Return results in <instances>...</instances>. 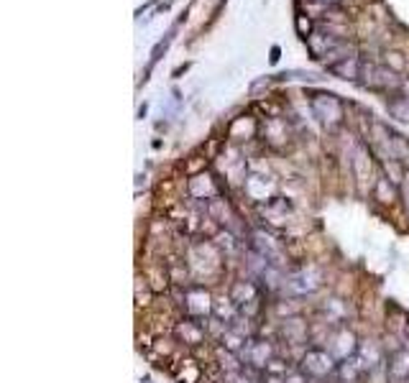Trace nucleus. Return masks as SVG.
Returning a JSON list of instances; mask_svg holds the SVG:
<instances>
[{"label":"nucleus","instance_id":"f257e3e1","mask_svg":"<svg viewBox=\"0 0 409 383\" xmlns=\"http://www.w3.org/2000/svg\"><path fill=\"white\" fill-rule=\"evenodd\" d=\"M312 113L327 131H335V128L343 126L345 121V108L343 102L338 100V95L332 92H315L312 95Z\"/></svg>","mask_w":409,"mask_h":383},{"label":"nucleus","instance_id":"f03ea898","mask_svg":"<svg viewBox=\"0 0 409 383\" xmlns=\"http://www.w3.org/2000/svg\"><path fill=\"white\" fill-rule=\"evenodd\" d=\"M320 287H322V274L315 266H302L284 276V292L294 294V296L315 294Z\"/></svg>","mask_w":409,"mask_h":383},{"label":"nucleus","instance_id":"7ed1b4c3","mask_svg":"<svg viewBox=\"0 0 409 383\" xmlns=\"http://www.w3.org/2000/svg\"><path fill=\"white\" fill-rule=\"evenodd\" d=\"M338 365L340 363L327 350L312 348V350H307L305 355H302L300 370L307 378H327L332 376V373H338Z\"/></svg>","mask_w":409,"mask_h":383},{"label":"nucleus","instance_id":"20e7f679","mask_svg":"<svg viewBox=\"0 0 409 383\" xmlns=\"http://www.w3.org/2000/svg\"><path fill=\"white\" fill-rule=\"evenodd\" d=\"M251 240H253L251 243V248L261 255V258H266L274 268L287 266V253H284V248H281V243L276 240L274 235H268L266 230H253Z\"/></svg>","mask_w":409,"mask_h":383},{"label":"nucleus","instance_id":"39448f33","mask_svg":"<svg viewBox=\"0 0 409 383\" xmlns=\"http://www.w3.org/2000/svg\"><path fill=\"white\" fill-rule=\"evenodd\" d=\"M230 299L236 301V306L246 317H253L261 309V292H258L253 281H238L233 292H230Z\"/></svg>","mask_w":409,"mask_h":383},{"label":"nucleus","instance_id":"423d86ee","mask_svg":"<svg viewBox=\"0 0 409 383\" xmlns=\"http://www.w3.org/2000/svg\"><path fill=\"white\" fill-rule=\"evenodd\" d=\"M241 360L246 363V368L266 370L268 363L274 360V345L268 340H249L241 350Z\"/></svg>","mask_w":409,"mask_h":383},{"label":"nucleus","instance_id":"0eeeda50","mask_svg":"<svg viewBox=\"0 0 409 383\" xmlns=\"http://www.w3.org/2000/svg\"><path fill=\"white\" fill-rule=\"evenodd\" d=\"M358 348H361V343H358V338L353 335L348 327H340V330H335L330 335V340H327V348L325 350L330 353L338 363H343V360H348V357H353L358 353Z\"/></svg>","mask_w":409,"mask_h":383},{"label":"nucleus","instance_id":"6e6552de","mask_svg":"<svg viewBox=\"0 0 409 383\" xmlns=\"http://www.w3.org/2000/svg\"><path fill=\"white\" fill-rule=\"evenodd\" d=\"M212 306H215V301H212V296L204 292V289H190V292L185 294V309L192 319L210 317Z\"/></svg>","mask_w":409,"mask_h":383},{"label":"nucleus","instance_id":"1a4fd4ad","mask_svg":"<svg viewBox=\"0 0 409 383\" xmlns=\"http://www.w3.org/2000/svg\"><path fill=\"white\" fill-rule=\"evenodd\" d=\"M340 41H343V38L340 36H332L330 31H312L310 33V36L305 38V44H307V51H310V57L312 59H317V62H322V59L327 57V54H330L332 49H335V46L340 44Z\"/></svg>","mask_w":409,"mask_h":383},{"label":"nucleus","instance_id":"9d476101","mask_svg":"<svg viewBox=\"0 0 409 383\" xmlns=\"http://www.w3.org/2000/svg\"><path fill=\"white\" fill-rule=\"evenodd\" d=\"M356 357H358V363L364 365V373H369V376L383 368V353H381V348H378V343H371V340L369 343H361Z\"/></svg>","mask_w":409,"mask_h":383},{"label":"nucleus","instance_id":"9b49d317","mask_svg":"<svg viewBox=\"0 0 409 383\" xmlns=\"http://www.w3.org/2000/svg\"><path fill=\"white\" fill-rule=\"evenodd\" d=\"M386 381L409 383V350H396L386 363Z\"/></svg>","mask_w":409,"mask_h":383},{"label":"nucleus","instance_id":"f8f14e48","mask_svg":"<svg viewBox=\"0 0 409 383\" xmlns=\"http://www.w3.org/2000/svg\"><path fill=\"white\" fill-rule=\"evenodd\" d=\"M174 332H177V338L187 345H200V343H204V338H207V330H204V325L197 322V319H185V322H179Z\"/></svg>","mask_w":409,"mask_h":383},{"label":"nucleus","instance_id":"ddd939ff","mask_svg":"<svg viewBox=\"0 0 409 383\" xmlns=\"http://www.w3.org/2000/svg\"><path fill=\"white\" fill-rule=\"evenodd\" d=\"M361 64H364V59L356 54V57L343 59V62L327 67V72H330L332 77H338V79H345V82H358V77H361Z\"/></svg>","mask_w":409,"mask_h":383},{"label":"nucleus","instance_id":"4468645a","mask_svg":"<svg viewBox=\"0 0 409 383\" xmlns=\"http://www.w3.org/2000/svg\"><path fill=\"white\" fill-rule=\"evenodd\" d=\"M281 335H284V340L292 345H300L307 340V325L302 322V319L297 317H289L281 322Z\"/></svg>","mask_w":409,"mask_h":383},{"label":"nucleus","instance_id":"2eb2a0df","mask_svg":"<svg viewBox=\"0 0 409 383\" xmlns=\"http://www.w3.org/2000/svg\"><path fill=\"white\" fill-rule=\"evenodd\" d=\"M386 110H389L391 118L402 123H409V95L404 92H396V95L386 97Z\"/></svg>","mask_w":409,"mask_h":383},{"label":"nucleus","instance_id":"dca6fc26","mask_svg":"<svg viewBox=\"0 0 409 383\" xmlns=\"http://www.w3.org/2000/svg\"><path fill=\"white\" fill-rule=\"evenodd\" d=\"M220 343H223V348L228 353H236V355H241V350L246 348V343H249V338L243 335L241 330H238L236 325L228 327V330L223 332V338H220Z\"/></svg>","mask_w":409,"mask_h":383},{"label":"nucleus","instance_id":"f3484780","mask_svg":"<svg viewBox=\"0 0 409 383\" xmlns=\"http://www.w3.org/2000/svg\"><path fill=\"white\" fill-rule=\"evenodd\" d=\"M215 192H217L215 179H212L210 174H200V177H195L190 182V194H192V197H212Z\"/></svg>","mask_w":409,"mask_h":383},{"label":"nucleus","instance_id":"a211bd4d","mask_svg":"<svg viewBox=\"0 0 409 383\" xmlns=\"http://www.w3.org/2000/svg\"><path fill=\"white\" fill-rule=\"evenodd\" d=\"M338 376L340 381H353L358 383V378L364 376V365L358 363V357H348V360H343V363L338 365Z\"/></svg>","mask_w":409,"mask_h":383},{"label":"nucleus","instance_id":"6ab92c4d","mask_svg":"<svg viewBox=\"0 0 409 383\" xmlns=\"http://www.w3.org/2000/svg\"><path fill=\"white\" fill-rule=\"evenodd\" d=\"M396 192H399V187L391 182V179H386V177H381V179H376V199L378 202H394L396 199Z\"/></svg>","mask_w":409,"mask_h":383},{"label":"nucleus","instance_id":"aec40b11","mask_svg":"<svg viewBox=\"0 0 409 383\" xmlns=\"http://www.w3.org/2000/svg\"><path fill=\"white\" fill-rule=\"evenodd\" d=\"M284 383H310V381H307V376L302 370H292V373L284 376Z\"/></svg>","mask_w":409,"mask_h":383},{"label":"nucleus","instance_id":"412c9836","mask_svg":"<svg viewBox=\"0 0 409 383\" xmlns=\"http://www.w3.org/2000/svg\"><path fill=\"white\" fill-rule=\"evenodd\" d=\"M399 192H402V197H404V204H407V210H409V172L404 174L402 179V184H399Z\"/></svg>","mask_w":409,"mask_h":383},{"label":"nucleus","instance_id":"4be33fe9","mask_svg":"<svg viewBox=\"0 0 409 383\" xmlns=\"http://www.w3.org/2000/svg\"><path fill=\"white\" fill-rule=\"evenodd\" d=\"M315 3H325V6H338V3H343V0H315Z\"/></svg>","mask_w":409,"mask_h":383},{"label":"nucleus","instance_id":"5701e85b","mask_svg":"<svg viewBox=\"0 0 409 383\" xmlns=\"http://www.w3.org/2000/svg\"><path fill=\"white\" fill-rule=\"evenodd\" d=\"M340 383H353V381H340Z\"/></svg>","mask_w":409,"mask_h":383}]
</instances>
